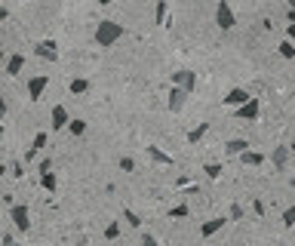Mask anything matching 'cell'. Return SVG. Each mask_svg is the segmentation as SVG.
<instances>
[{
	"label": "cell",
	"mask_w": 295,
	"mask_h": 246,
	"mask_svg": "<svg viewBox=\"0 0 295 246\" xmlns=\"http://www.w3.org/2000/svg\"><path fill=\"white\" fill-rule=\"evenodd\" d=\"M40 188L53 194V191L59 188V179H56V173H40Z\"/></svg>",
	"instance_id": "20"
},
{
	"label": "cell",
	"mask_w": 295,
	"mask_h": 246,
	"mask_svg": "<svg viewBox=\"0 0 295 246\" xmlns=\"http://www.w3.org/2000/svg\"><path fill=\"white\" fill-rule=\"evenodd\" d=\"M68 133H71V136H83V133H86V120H83V117H74V120L68 123Z\"/></svg>",
	"instance_id": "21"
},
{
	"label": "cell",
	"mask_w": 295,
	"mask_h": 246,
	"mask_svg": "<svg viewBox=\"0 0 295 246\" xmlns=\"http://www.w3.org/2000/svg\"><path fill=\"white\" fill-rule=\"evenodd\" d=\"M249 99H252V96H249L246 90H240V87H237V90H231V93H228L225 99H221V102H225L228 108H240V105H246Z\"/></svg>",
	"instance_id": "10"
},
{
	"label": "cell",
	"mask_w": 295,
	"mask_h": 246,
	"mask_svg": "<svg viewBox=\"0 0 295 246\" xmlns=\"http://www.w3.org/2000/svg\"><path fill=\"white\" fill-rule=\"evenodd\" d=\"M283 225L286 228H295V207H286L283 210Z\"/></svg>",
	"instance_id": "27"
},
{
	"label": "cell",
	"mask_w": 295,
	"mask_h": 246,
	"mask_svg": "<svg viewBox=\"0 0 295 246\" xmlns=\"http://www.w3.org/2000/svg\"><path fill=\"white\" fill-rule=\"evenodd\" d=\"M46 87H50V74H37V77H31V80H28V99L37 102V99L43 96Z\"/></svg>",
	"instance_id": "7"
},
{
	"label": "cell",
	"mask_w": 295,
	"mask_h": 246,
	"mask_svg": "<svg viewBox=\"0 0 295 246\" xmlns=\"http://www.w3.org/2000/svg\"><path fill=\"white\" fill-rule=\"evenodd\" d=\"M188 216H191V207H188V203H178V207L169 210V219H188Z\"/></svg>",
	"instance_id": "22"
},
{
	"label": "cell",
	"mask_w": 295,
	"mask_h": 246,
	"mask_svg": "<svg viewBox=\"0 0 295 246\" xmlns=\"http://www.w3.org/2000/svg\"><path fill=\"white\" fill-rule=\"evenodd\" d=\"M141 246H160V243H157V237H151V234H148V237L141 240Z\"/></svg>",
	"instance_id": "34"
},
{
	"label": "cell",
	"mask_w": 295,
	"mask_h": 246,
	"mask_svg": "<svg viewBox=\"0 0 295 246\" xmlns=\"http://www.w3.org/2000/svg\"><path fill=\"white\" fill-rule=\"evenodd\" d=\"M221 228H225V219H209V222L200 225V234H203V237H212V234H218Z\"/></svg>",
	"instance_id": "15"
},
{
	"label": "cell",
	"mask_w": 295,
	"mask_h": 246,
	"mask_svg": "<svg viewBox=\"0 0 295 246\" xmlns=\"http://www.w3.org/2000/svg\"><path fill=\"white\" fill-rule=\"evenodd\" d=\"M286 4H289V10H295V0H286Z\"/></svg>",
	"instance_id": "38"
},
{
	"label": "cell",
	"mask_w": 295,
	"mask_h": 246,
	"mask_svg": "<svg viewBox=\"0 0 295 246\" xmlns=\"http://www.w3.org/2000/svg\"><path fill=\"white\" fill-rule=\"evenodd\" d=\"M225 151H228L231 157H240V154L249 151V142H246V139H231V142L225 145Z\"/></svg>",
	"instance_id": "14"
},
{
	"label": "cell",
	"mask_w": 295,
	"mask_h": 246,
	"mask_svg": "<svg viewBox=\"0 0 295 246\" xmlns=\"http://www.w3.org/2000/svg\"><path fill=\"white\" fill-rule=\"evenodd\" d=\"M4 246H22V243H19V240H16L10 231H7V234H4Z\"/></svg>",
	"instance_id": "33"
},
{
	"label": "cell",
	"mask_w": 295,
	"mask_h": 246,
	"mask_svg": "<svg viewBox=\"0 0 295 246\" xmlns=\"http://www.w3.org/2000/svg\"><path fill=\"white\" fill-rule=\"evenodd\" d=\"M286 40H292V44H295V25H289V28H286Z\"/></svg>",
	"instance_id": "35"
},
{
	"label": "cell",
	"mask_w": 295,
	"mask_h": 246,
	"mask_svg": "<svg viewBox=\"0 0 295 246\" xmlns=\"http://www.w3.org/2000/svg\"><path fill=\"white\" fill-rule=\"evenodd\" d=\"M46 142H50V136H46V133H37V136H34L31 151L25 154V160H34V157H37V151H40V148H46Z\"/></svg>",
	"instance_id": "16"
},
{
	"label": "cell",
	"mask_w": 295,
	"mask_h": 246,
	"mask_svg": "<svg viewBox=\"0 0 295 246\" xmlns=\"http://www.w3.org/2000/svg\"><path fill=\"white\" fill-rule=\"evenodd\" d=\"M234 117L237 120H246V123H255L258 117H262V99H249L246 105H240V108H234Z\"/></svg>",
	"instance_id": "2"
},
{
	"label": "cell",
	"mask_w": 295,
	"mask_h": 246,
	"mask_svg": "<svg viewBox=\"0 0 295 246\" xmlns=\"http://www.w3.org/2000/svg\"><path fill=\"white\" fill-rule=\"evenodd\" d=\"M289 148H292V157H295V142H292V145H289Z\"/></svg>",
	"instance_id": "39"
},
{
	"label": "cell",
	"mask_w": 295,
	"mask_h": 246,
	"mask_svg": "<svg viewBox=\"0 0 295 246\" xmlns=\"http://www.w3.org/2000/svg\"><path fill=\"white\" fill-rule=\"evenodd\" d=\"M289 157H292V148H289V145H280V148H274V154H271V163H274L277 170H286Z\"/></svg>",
	"instance_id": "11"
},
{
	"label": "cell",
	"mask_w": 295,
	"mask_h": 246,
	"mask_svg": "<svg viewBox=\"0 0 295 246\" xmlns=\"http://www.w3.org/2000/svg\"><path fill=\"white\" fill-rule=\"evenodd\" d=\"M68 90H71V96H83V93L89 90V80H86V77H74L71 84H68Z\"/></svg>",
	"instance_id": "18"
},
{
	"label": "cell",
	"mask_w": 295,
	"mask_h": 246,
	"mask_svg": "<svg viewBox=\"0 0 295 246\" xmlns=\"http://www.w3.org/2000/svg\"><path fill=\"white\" fill-rule=\"evenodd\" d=\"M286 19H289V25H295V10H289V13H286Z\"/></svg>",
	"instance_id": "36"
},
{
	"label": "cell",
	"mask_w": 295,
	"mask_h": 246,
	"mask_svg": "<svg viewBox=\"0 0 295 246\" xmlns=\"http://www.w3.org/2000/svg\"><path fill=\"white\" fill-rule=\"evenodd\" d=\"M111 4H114V0H99V7H111Z\"/></svg>",
	"instance_id": "37"
},
{
	"label": "cell",
	"mask_w": 295,
	"mask_h": 246,
	"mask_svg": "<svg viewBox=\"0 0 295 246\" xmlns=\"http://www.w3.org/2000/svg\"><path fill=\"white\" fill-rule=\"evenodd\" d=\"M10 176H13V179H22V176H25V167H22V163H13V167H10Z\"/></svg>",
	"instance_id": "31"
},
{
	"label": "cell",
	"mask_w": 295,
	"mask_h": 246,
	"mask_svg": "<svg viewBox=\"0 0 295 246\" xmlns=\"http://www.w3.org/2000/svg\"><path fill=\"white\" fill-rule=\"evenodd\" d=\"M34 56L37 59H43V62H56L59 59V44L50 37V40H40V44L34 47Z\"/></svg>",
	"instance_id": "6"
},
{
	"label": "cell",
	"mask_w": 295,
	"mask_h": 246,
	"mask_svg": "<svg viewBox=\"0 0 295 246\" xmlns=\"http://www.w3.org/2000/svg\"><path fill=\"white\" fill-rule=\"evenodd\" d=\"M231 219H234V222L243 219V207H240V203H234V207H231Z\"/></svg>",
	"instance_id": "32"
},
{
	"label": "cell",
	"mask_w": 295,
	"mask_h": 246,
	"mask_svg": "<svg viewBox=\"0 0 295 246\" xmlns=\"http://www.w3.org/2000/svg\"><path fill=\"white\" fill-rule=\"evenodd\" d=\"M123 219H126L132 228H141V219H138V213H132V210H123Z\"/></svg>",
	"instance_id": "28"
},
{
	"label": "cell",
	"mask_w": 295,
	"mask_h": 246,
	"mask_svg": "<svg viewBox=\"0 0 295 246\" xmlns=\"http://www.w3.org/2000/svg\"><path fill=\"white\" fill-rule=\"evenodd\" d=\"M240 160L246 163V167H262V163H265L268 157H265L262 151H246V154H240Z\"/></svg>",
	"instance_id": "17"
},
{
	"label": "cell",
	"mask_w": 295,
	"mask_h": 246,
	"mask_svg": "<svg viewBox=\"0 0 295 246\" xmlns=\"http://www.w3.org/2000/svg\"><path fill=\"white\" fill-rule=\"evenodd\" d=\"M280 246H283V243H280Z\"/></svg>",
	"instance_id": "40"
},
{
	"label": "cell",
	"mask_w": 295,
	"mask_h": 246,
	"mask_svg": "<svg viewBox=\"0 0 295 246\" xmlns=\"http://www.w3.org/2000/svg\"><path fill=\"white\" fill-rule=\"evenodd\" d=\"M74 117L68 114V108L65 105H56L53 111H50V130H56V133H62V130H68V123H71Z\"/></svg>",
	"instance_id": "5"
},
{
	"label": "cell",
	"mask_w": 295,
	"mask_h": 246,
	"mask_svg": "<svg viewBox=\"0 0 295 246\" xmlns=\"http://www.w3.org/2000/svg\"><path fill=\"white\" fill-rule=\"evenodd\" d=\"M203 173L215 182V179H221V173H225V170H221V163H206V167H203Z\"/></svg>",
	"instance_id": "25"
},
{
	"label": "cell",
	"mask_w": 295,
	"mask_h": 246,
	"mask_svg": "<svg viewBox=\"0 0 295 246\" xmlns=\"http://www.w3.org/2000/svg\"><path fill=\"white\" fill-rule=\"evenodd\" d=\"M188 96H191L188 90H181V87H172V90H169V99H166L169 111H172V114H178V111L184 108V99H188Z\"/></svg>",
	"instance_id": "9"
},
{
	"label": "cell",
	"mask_w": 295,
	"mask_h": 246,
	"mask_svg": "<svg viewBox=\"0 0 295 246\" xmlns=\"http://www.w3.org/2000/svg\"><path fill=\"white\" fill-rule=\"evenodd\" d=\"M166 16H169V4L166 0H157V25H169Z\"/></svg>",
	"instance_id": "23"
},
{
	"label": "cell",
	"mask_w": 295,
	"mask_h": 246,
	"mask_svg": "<svg viewBox=\"0 0 295 246\" xmlns=\"http://www.w3.org/2000/svg\"><path fill=\"white\" fill-rule=\"evenodd\" d=\"M209 133V123H200V127H194L191 133H188V145H197V142H203V136Z\"/></svg>",
	"instance_id": "19"
},
{
	"label": "cell",
	"mask_w": 295,
	"mask_h": 246,
	"mask_svg": "<svg viewBox=\"0 0 295 246\" xmlns=\"http://www.w3.org/2000/svg\"><path fill=\"white\" fill-rule=\"evenodd\" d=\"M277 53H280L283 59H295V44H292V40H283V44L277 47Z\"/></svg>",
	"instance_id": "24"
},
{
	"label": "cell",
	"mask_w": 295,
	"mask_h": 246,
	"mask_svg": "<svg viewBox=\"0 0 295 246\" xmlns=\"http://www.w3.org/2000/svg\"><path fill=\"white\" fill-rule=\"evenodd\" d=\"M10 222H13L19 231H28V228H31V213H28L25 203H13V207H10Z\"/></svg>",
	"instance_id": "4"
},
{
	"label": "cell",
	"mask_w": 295,
	"mask_h": 246,
	"mask_svg": "<svg viewBox=\"0 0 295 246\" xmlns=\"http://www.w3.org/2000/svg\"><path fill=\"white\" fill-rule=\"evenodd\" d=\"M120 37H123V25H117V22L105 19V22H99V25H95V44H99L102 50L114 47Z\"/></svg>",
	"instance_id": "1"
},
{
	"label": "cell",
	"mask_w": 295,
	"mask_h": 246,
	"mask_svg": "<svg viewBox=\"0 0 295 246\" xmlns=\"http://www.w3.org/2000/svg\"><path fill=\"white\" fill-rule=\"evenodd\" d=\"M172 87H181V90L194 93V90H197V74H194V71H175V74H172Z\"/></svg>",
	"instance_id": "8"
},
{
	"label": "cell",
	"mask_w": 295,
	"mask_h": 246,
	"mask_svg": "<svg viewBox=\"0 0 295 246\" xmlns=\"http://www.w3.org/2000/svg\"><path fill=\"white\" fill-rule=\"evenodd\" d=\"M215 25H218L221 31H231V28L237 25V19H234V10H231V4H228V0H221V4L215 7Z\"/></svg>",
	"instance_id": "3"
},
{
	"label": "cell",
	"mask_w": 295,
	"mask_h": 246,
	"mask_svg": "<svg viewBox=\"0 0 295 246\" xmlns=\"http://www.w3.org/2000/svg\"><path fill=\"white\" fill-rule=\"evenodd\" d=\"M120 170H123V173H132V170H135V160H132V157H120Z\"/></svg>",
	"instance_id": "29"
},
{
	"label": "cell",
	"mask_w": 295,
	"mask_h": 246,
	"mask_svg": "<svg viewBox=\"0 0 295 246\" xmlns=\"http://www.w3.org/2000/svg\"><path fill=\"white\" fill-rule=\"evenodd\" d=\"M117 237H120V222H111L105 228V240H117Z\"/></svg>",
	"instance_id": "26"
},
{
	"label": "cell",
	"mask_w": 295,
	"mask_h": 246,
	"mask_svg": "<svg viewBox=\"0 0 295 246\" xmlns=\"http://www.w3.org/2000/svg\"><path fill=\"white\" fill-rule=\"evenodd\" d=\"M25 71V53H13L10 59H7V74L10 77H19Z\"/></svg>",
	"instance_id": "12"
},
{
	"label": "cell",
	"mask_w": 295,
	"mask_h": 246,
	"mask_svg": "<svg viewBox=\"0 0 295 246\" xmlns=\"http://www.w3.org/2000/svg\"><path fill=\"white\" fill-rule=\"evenodd\" d=\"M148 157H151L154 163H163V167H172V163H175V160H172V154L160 151L157 145H148Z\"/></svg>",
	"instance_id": "13"
},
{
	"label": "cell",
	"mask_w": 295,
	"mask_h": 246,
	"mask_svg": "<svg viewBox=\"0 0 295 246\" xmlns=\"http://www.w3.org/2000/svg\"><path fill=\"white\" fill-rule=\"evenodd\" d=\"M37 173H53V160H50V157H43L40 163H37Z\"/></svg>",
	"instance_id": "30"
}]
</instances>
